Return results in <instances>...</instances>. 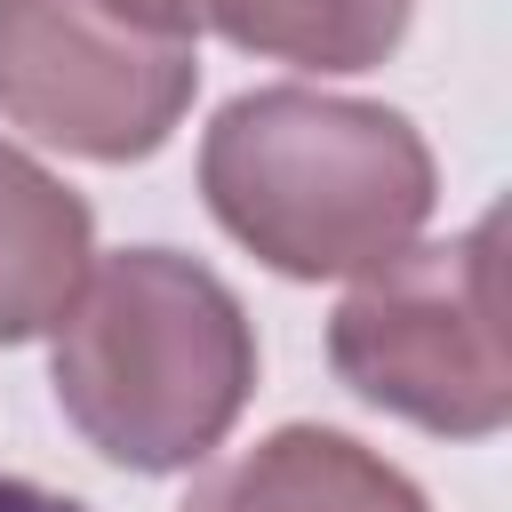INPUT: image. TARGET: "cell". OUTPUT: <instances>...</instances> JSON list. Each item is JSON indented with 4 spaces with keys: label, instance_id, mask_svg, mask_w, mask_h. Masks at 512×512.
<instances>
[{
    "label": "cell",
    "instance_id": "obj_1",
    "mask_svg": "<svg viewBox=\"0 0 512 512\" xmlns=\"http://www.w3.org/2000/svg\"><path fill=\"white\" fill-rule=\"evenodd\" d=\"M200 192L208 216L280 280H360L416 248L440 168L408 112L280 80L208 120Z\"/></svg>",
    "mask_w": 512,
    "mask_h": 512
},
{
    "label": "cell",
    "instance_id": "obj_2",
    "mask_svg": "<svg viewBox=\"0 0 512 512\" xmlns=\"http://www.w3.org/2000/svg\"><path fill=\"white\" fill-rule=\"evenodd\" d=\"M48 384L64 424L120 472H192L256 392L248 304L184 248L96 256L48 328Z\"/></svg>",
    "mask_w": 512,
    "mask_h": 512
},
{
    "label": "cell",
    "instance_id": "obj_3",
    "mask_svg": "<svg viewBox=\"0 0 512 512\" xmlns=\"http://www.w3.org/2000/svg\"><path fill=\"white\" fill-rule=\"evenodd\" d=\"M328 368L384 416L440 440L512 424V360L496 328V216L456 240L400 248L328 312Z\"/></svg>",
    "mask_w": 512,
    "mask_h": 512
},
{
    "label": "cell",
    "instance_id": "obj_4",
    "mask_svg": "<svg viewBox=\"0 0 512 512\" xmlns=\"http://www.w3.org/2000/svg\"><path fill=\"white\" fill-rule=\"evenodd\" d=\"M200 88V40L112 0H0V120L72 160H152Z\"/></svg>",
    "mask_w": 512,
    "mask_h": 512
},
{
    "label": "cell",
    "instance_id": "obj_5",
    "mask_svg": "<svg viewBox=\"0 0 512 512\" xmlns=\"http://www.w3.org/2000/svg\"><path fill=\"white\" fill-rule=\"evenodd\" d=\"M184 512H432L424 488L328 424H280L232 464H216Z\"/></svg>",
    "mask_w": 512,
    "mask_h": 512
},
{
    "label": "cell",
    "instance_id": "obj_6",
    "mask_svg": "<svg viewBox=\"0 0 512 512\" xmlns=\"http://www.w3.org/2000/svg\"><path fill=\"white\" fill-rule=\"evenodd\" d=\"M96 264L88 200L32 152L0 144V344H32L64 320Z\"/></svg>",
    "mask_w": 512,
    "mask_h": 512
},
{
    "label": "cell",
    "instance_id": "obj_7",
    "mask_svg": "<svg viewBox=\"0 0 512 512\" xmlns=\"http://www.w3.org/2000/svg\"><path fill=\"white\" fill-rule=\"evenodd\" d=\"M416 0H200V24H216L232 48L304 64V72H368L408 40Z\"/></svg>",
    "mask_w": 512,
    "mask_h": 512
},
{
    "label": "cell",
    "instance_id": "obj_8",
    "mask_svg": "<svg viewBox=\"0 0 512 512\" xmlns=\"http://www.w3.org/2000/svg\"><path fill=\"white\" fill-rule=\"evenodd\" d=\"M120 16L152 24V32H176V40H200V0H112Z\"/></svg>",
    "mask_w": 512,
    "mask_h": 512
},
{
    "label": "cell",
    "instance_id": "obj_9",
    "mask_svg": "<svg viewBox=\"0 0 512 512\" xmlns=\"http://www.w3.org/2000/svg\"><path fill=\"white\" fill-rule=\"evenodd\" d=\"M0 512H88V504H80V496H64V488H40V480L0 472Z\"/></svg>",
    "mask_w": 512,
    "mask_h": 512
}]
</instances>
